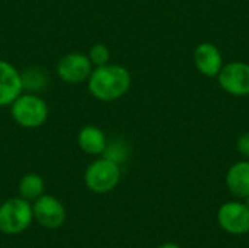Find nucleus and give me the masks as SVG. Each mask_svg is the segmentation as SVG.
I'll use <instances>...</instances> for the list:
<instances>
[{"mask_svg":"<svg viewBox=\"0 0 249 248\" xmlns=\"http://www.w3.org/2000/svg\"><path fill=\"white\" fill-rule=\"evenodd\" d=\"M131 86V75L121 64H104L95 67L88 79L89 94L104 102H111L124 96Z\"/></svg>","mask_w":249,"mask_h":248,"instance_id":"f257e3e1","label":"nucleus"},{"mask_svg":"<svg viewBox=\"0 0 249 248\" xmlns=\"http://www.w3.org/2000/svg\"><path fill=\"white\" fill-rule=\"evenodd\" d=\"M47 102L34 92L20 94L10 104V114L13 121L23 129H38L48 118Z\"/></svg>","mask_w":249,"mask_h":248,"instance_id":"f03ea898","label":"nucleus"},{"mask_svg":"<svg viewBox=\"0 0 249 248\" xmlns=\"http://www.w3.org/2000/svg\"><path fill=\"white\" fill-rule=\"evenodd\" d=\"M34 222L32 203L23 197H10L0 205V232L19 235Z\"/></svg>","mask_w":249,"mask_h":248,"instance_id":"7ed1b4c3","label":"nucleus"},{"mask_svg":"<svg viewBox=\"0 0 249 248\" xmlns=\"http://www.w3.org/2000/svg\"><path fill=\"white\" fill-rule=\"evenodd\" d=\"M121 180L120 164L102 156L90 162L85 171V184L86 187L96 193L105 194L112 191Z\"/></svg>","mask_w":249,"mask_h":248,"instance_id":"20e7f679","label":"nucleus"},{"mask_svg":"<svg viewBox=\"0 0 249 248\" xmlns=\"http://www.w3.org/2000/svg\"><path fill=\"white\" fill-rule=\"evenodd\" d=\"M34 221L45 229H58L66 221V209L63 203L51 196L42 194L35 202H32Z\"/></svg>","mask_w":249,"mask_h":248,"instance_id":"39448f33","label":"nucleus"},{"mask_svg":"<svg viewBox=\"0 0 249 248\" xmlns=\"http://www.w3.org/2000/svg\"><path fill=\"white\" fill-rule=\"evenodd\" d=\"M93 70L88 54L82 53H69L58 60L57 75L58 77L70 85H77L89 79Z\"/></svg>","mask_w":249,"mask_h":248,"instance_id":"423d86ee","label":"nucleus"},{"mask_svg":"<svg viewBox=\"0 0 249 248\" xmlns=\"http://www.w3.org/2000/svg\"><path fill=\"white\" fill-rule=\"evenodd\" d=\"M219 83L225 92L233 96L249 95V64L232 61L222 67L217 75Z\"/></svg>","mask_w":249,"mask_h":248,"instance_id":"0eeeda50","label":"nucleus"},{"mask_svg":"<svg viewBox=\"0 0 249 248\" xmlns=\"http://www.w3.org/2000/svg\"><path fill=\"white\" fill-rule=\"evenodd\" d=\"M217 221L223 231L232 235L249 232V206L241 202H228L220 206Z\"/></svg>","mask_w":249,"mask_h":248,"instance_id":"6e6552de","label":"nucleus"},{"mask_svg":"<svg viewBox=\"0 0 249 248\" xmlns=\"http://www.w3.org/2000/svg\"><path fill=\"white\" fill-rule=\"evenodd\" d=\"M22 92V73L9 61L0 60V107L10 105Z\"/></svg>","mask_w":249,"mask_h":248,"instance_id":"1a4fd4ad","label":"nucleus"},{"mask_svg":"<svg viewBox=\"0 0 249 248\" xmlns=\"http://www.w3.org/2000/svg\"><path fill=\"white\" fill-rule=\"evenodd\" d=\"M194 63L198 72L207 77H217L223 67V58L219 48L212 42H201L194 50Z\"/></svg>","mask_w":249,"mask_h":248,"instance_id":"9d476101","label":"nucleus"},{"mask_svg":"<svg viewBox=\"0 0 249 248\" xmlns=\"http://www.w3.org/2000/svg\"><path fill=\"white\" fill-rule=\"evenodd\" d=\"M77 145L85 153L98 156L105 152L108 140L105 133L99 127L85 126L83 129H80L77 134Z\"/></svg>","mask_w":249,"mask_h":248,"instance_id":"9b49d317","label":"nucleus"},{"mask_svg":"<svg viewBox=\"0 0 249 248\" xmlns=\"http://www.w3.org/2000/svg\"><path fill=\"white\" fill-rule=\"evenodd\" d=\"M226 186L229 191L239 199L249 196V161L233 164L226 174Z\"/></svg>","mask_w":249,"mask_h":248,"instance_id":"f8f14e48","label":"nucleus"},{"mask_svg":"<svg viewBox=\"0 0 249 248\" xmlns=\"http://www.w3.org/2000/svg\"><path fill=\"white\" fill-rule=\"evenodd\" d=\"M45 191V183L44 178L39 174L29 172L25 174L18 186V193L20 197H23L28 202H35L38 197H41Z\"/></svg>","mask_w":249,"mask_h":248,"instance_id":"ddd939ff","label":"nucleus"},{"mask_svg":"<svg viewBox=\"0 0 249 248\" xmlns=\"http://www.w3.org/2000/svg\"><path fill=\"white\" fill-rule=\"evenodd\" d=\"M22 82H23V89L34 92V91H39L44 88L45 76L38 69H29L22 73Z\"/></svg>","mask_w":249,"mask_h":248,"instance_id":"4468645a","label":"nucleus"},{"mask_svg":"<svg viewBox=\"0 0 249 248\" xmlns=\"http://www.w3.org/2000/svg\"><path fill=\"white\" fill-rule=\"evenodd\" d=\"M128 155H130V151H128L127 145L123 142H114L111 145H107V149L102 153V156H105L120 165L127 161Z\"/></svg>","mask_w":249,"mask_h":248,"instance_id":"2eb2a0df","label":"nucleus"},{"mask_svg":"<svg viewBox=\"0 0 249 248\" xmlns=\"http://www.w3.org/2000/svg\"><path fill=\"white\" fill-rule=\"evenodd\" d=\"M88 57H89L90 63L95 67H99V66H104V64L109 63L111 53H109V48L105 44H95V45L90 47V50L88 53Z\"/></svg>","mask_w":249,"mask_h":248,"instance_id":"dca6fc26","label":"nucleus"},{"mask_svg":"<svg viewBox=\"0 0 249 248\" xmlns=\"http://www.w3.org/2000/svg\"><path fill=\"white\" fill-rule=\"evenodd\" d=\"M236 146H238V151H239L245 158H248L249 159V132H247V133H244V134L239 136Z\"/></svg>","mask_w":249,"mask_h":248,"instance_id":"f3484780","label":"nucleus"},{"mask_svg":"<svg viewBox=\"0 0 249 248\" xmlns=\"http://www.w3.org/2000/svg\"><path fill=\"white\" fill-rule=\"evenodd\" d=\"M158 248H181L179 246H177V244H174V243H166V244H162L160 247Z\"/></svg>","mask_w":249,"mask_h":248,"instance_id":"a211bd4d","label":"nucleus"},{"mask_svg":"<svg viewBox=\"0 0 249 248\" xmlns=\"http://www.w3.org/2000/svg\"><path fill=\"white\" fill-rule=\"evenodd\" d=\"M247 205H248V206H249V196H248V197H247Z\"/></svg>","mask_w":249,"mask_h":248,"instance_id":"6ab92c4d","label":"nucleus"}]
</instances>
